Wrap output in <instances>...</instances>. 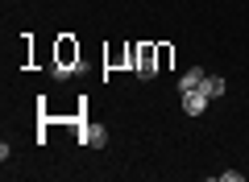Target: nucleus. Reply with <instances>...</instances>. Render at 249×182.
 <instances>
[{"instance_id": "nucleus-1", "label": "nucleus", "mask_w": 249, "mask_h": 182, "mask_svg": "<svg viewBox=\"0 0 249 182\" xmlns=\"http://www.w3.org/2000/svg\"><path fill=\"white\" fill-rule=\"evenodd\" d=\"M208 99H212V96H208L204 87H196V91H183V112H187V116H199V112L208 108Z\"/></svg>"}, {"instance_id": "nucleus-2", "label": "nucleus", "mask_w": 249, "mask_h": 182, "mask_svg": "<svg viewBox=\"0 0 249 182\" xmlns=\"http://www.w3.org/2000/svg\"><path fill=\"white\" fill-rule=\"evenodd\" d=\"M79 137H83V145H91V149H100V145H104V141H108V129H104V124H79Z\"/></svg>"}, {"instance_id": "nucleus-3", "label": "nucleus", "mask_w": 249, "mask_h": 182, "mask_svg": "<svg viewBox=\"0 0 249 182\" xmlns=\"http://www.w3.org/2000/svg\"><path fill=\"white\" fill-rule=\"evenodd\" d=\"M199 83H204V70H199V66H191L183 79H178V91H196Z\"/></svg>"}, {"instance_id": "nucleus-4", "label": "nucleus", "mask_w": 249, "mask_h": 182, "mask_svg": "<svg viewBox=\"0 0 249 182\" xmlns=\"http://www.w3.org/2000/svg\"><path fill=\"white\" fill-rule=\"evenodd\" d=\"M199 87H204V91H208V96H224V79H216V75H204V83H199Z\"/></svg>"}]
</instances>
